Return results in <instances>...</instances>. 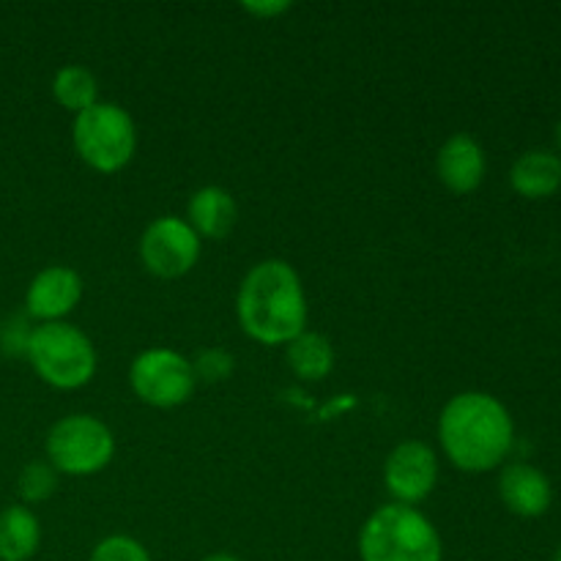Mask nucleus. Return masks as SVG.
I'll return each instance as SVG.
<instances>
[{"label":"nucleus","instance_id":"obj_4","mask_svg":"<svg viewBox=\"0 0 561 561\" xmlns=\"http://www.w3.org/2000/svg\"><path fill=\"white\" fill-rule=\"evenodd\" d=\"M36 376L55 389H80L96 373V351L82 329L66 321L33 327L25 351Z\"/></svg>","mask_w":561,"mask_h":561},{"label":"nucleus","instance_id":"obj_2","mask_svg":"<svg viewBox=\"0 0 561 561\" xmlns=\"http://www.w3.org/2000/svg\"><path fill=\"white\" fill-rule=\"evenodd\" d=\"M236 316L247 337L288 345L307 327L305 285L290 263L263 261L247 272L236 296Z\"/></svg>","mask_w":561,"mask_h":561},{"label":"nucleus","instance_id":"obj_1","mask_svg":"<svg viewBox=\"0 0 561 561\" xmlns=\"http://www.w3.org/2000/svg\"><path fill=\"white\" fill-rule=\"evenodd\" d=\"M438 442L460 471L482 474L507 460L515 444L513 416L488 392L455 394L438 416Z\"/></svg>","mask_w":561,"mask_h":561},{"label":"nucleus","instance_id":"obj_8","mask_svg":"<svg viewBox=\"0 0 561 561\" xmlns=\"http://www.w3.org/2000/svg\"><path fill=\"white\" fill-rule=\"evenodd\" d=\"M201 257V236L181 217H159L142 230L140 261L153 277L179 279Z\"/></svg>","mask_w":561,"mask_h":561},{"label":"nucleus","instance_id":"obj_5","mask_svg":"<svg viewBox=\"0 0 561 561\" xmlns=\"http://www.w3.org/2000/svg\"><path fill=\"white\" fill-rule=\"evenodd\" d=\"M75 151L96 173H118L131 162L137 148V129L131 115L115 102H96L75 115L71 126Z\"/></svg>","mask_w":561,"mask_h":561},{"label":"nucleus","instance_id":"obj_19","mask_svg":"<svg viewBox=\"0 0 561 561\" xmlns=\"http://www.w3.org/2000/svg\"><path fill=\"white\" fill-rule=\"evenodd\" d=\"M88 561H153L151 553L146 551L142 542H137L135 537L126 535H113L104 537L96 548L91 551Z\"/></svg>","mask_w":561,"mask_h":561},{"label":"nucleus","instance_id":"obj_21","mask_svg":"<svg viewBox=\"0 0 561 561\" xmlns=\"http://www.w3.org/2000/svg\"><path fill=\"white\" fill-rule=\"evenodd\" d=\"M31 332H33V327L27 323V318L11 316L9 321L0 327V348H3V354H9V356L22 354V356H25Z\"/></svg>","mask_w":561,"mask_h":561},{"label":"nucleus","instance_id":"obj_25","mask_svg":"<svg viewBox=\"0 0 561 561\" xmlns=\"http://www.w3.org/2000/svg\"><path fill=\"white\" fill-rule=\"evenodd\" d=\"M553 561H561V548L557 551V557H553Z\"/></svg>","mask_w":561,"mask_h":561},{"label":"nucleus","instance_id":"obj_17","mask_svg":"<svg viewBox=\"0 0 561 561\" xmlns=\"http://www.w3.org/2000/svg\"><path fill=\"white\" fill-rule=\"evenodd\" d=\"M53 96L60 107L80 115L82 110L93 107V104L99 102L96 77H93L85 66H64L53 80Z\"/></svg>","mask_w":561,"mask_h":561},{"label":"nucleus","instance_id":"obj_9","mask_svg":"<svg viewBox=\"0 0 561 561\" xmlns=\"http://www.w3.org/2000/svg\"><path fill=\"white\" fill-rule=\"evenodd\" d=\"M438 480V458L425 442H403L389 453L383 463V485L392 499L414 507L427 499Z\"/></svg>","mask_w":561,"mask_h":561},{"label":"nucleus","instance_id":"obj_22","mask_svg":"<svg viewBox=\"0 0 561 561\" xmlns=\"http://www.w3.org/2000/svg\"><path fill=\"white\" fill-rule=\"evenodd\" d=\"M290 9L288 0H274V3H244L247 14L257 16V20H268V16H283Z\"/></svg>","mask_w":561,"mask_h":561},{"label":"nucleus","instance_id":"obj_12","mask_svg":"<svg viewBox=\"0 0 561 561\" xmlns=\"http://www.w3.org/2000/svg\"><path fill=\"white\" fill-rule=\"evenodd\" d=\"M502 504L518 518H540L551 510L553 488L540 469L529 463H507L499 477Z\"/></svg>","mask_w":561,"mask_h":561},{"label":"nucleus","instance_id":"obj_16","mask_svg":"<svg viewBox=\"0 0 561 561\" xmlns=\"http://www.w3.org/2000/svg\"><path fill=\"white\" fill-rule=\"evenodd\" d=\"M288 365L305 381H321L332 373L334 351L327 337L316 332H301L288 343Z\"/></svg>","mask_w":561,"mask_h":561},{"label":"nucleus","instance_id":"obj_24","mask_svg":"<svg viewBox=\"0 0 561 561\" xmlns=\"http://www.w3.org/2000/svg\"><path fill=\"white\" fill-rule=\"evenodd\" d=\"M553 137H557V148L561 151V121L557 124V129H553Z\"/></svg>","mask_w":561,"mask_h":561},{"label":"nucleus","instance_id":"obj_14","mask_svg":"<svg viewBox=\"0 0 561 561\" xmlns=\"http://www.w3.org/2000/svg\"><path fill=\"white\" fill-rule=\"evenodd\" d=\"M510 186L529 201L551 197L553 192L561 190V157L546 148L526 151L524 157L515 159L513 170H510Z\"/></svg>","mask_w":561,"mask_h":561},{"label":"nucleus","instance_id":"obj_13","mask_svg":"<svg viewBox=\"0 0 561 561\" xmlns=\"http://www.w3.org/2000/svg\"><path fill=\"white\" fill-rule=\"evenodd\" d=\"M239 206L236 197L222 186H203L186 203V222L201 239H225L236 228Z\"/></svg>","mask_w":561,"mask_h":561},{"label":"nucleus","instance_id":"obj_15","mask_svg":"<svg viewBox=\"0 0 561 561\" xmlns=\"http://www.w3.org/2000/svg\"><path fill=\"white\" fill-rule=\"evenodd\" d=\"M42 526L36 515L22 504L0 513V561H27L38 551Z\"/></svg>","mask_w":561,"mask_h":561},{"label":"nucleus","instance_id":"obj_10","mask_svg":"<svg viewBox=\"0 0 561 561\" xmlns=\"http://www.w3.org/2000/svg\"><path fill=\"white\" fill-rule=\"evenodd\" d=\"M82 299V279L75 268L47 266L31 279L25 294L27 318L42 323L64 321Z\"/></svg>","mask_w":561,"mask_h":561},{"label":"nucleus","instance_id":"obj_3","mask_svg":"<svg viewBox=\"0 0 561 561\" xmlns=\"http://www.w3.org/2000/svg\"><path fill=\"white\" fill-rule=\"evenodd\" d=\"M362 561H442L438 529L427 515L405 504H387L359 531Z\"/></svg>","mask_w":561,"mask_h":561},{"label":"nucleus","instance_id":"obj_7","mask_svg":"<svg viewBox=\"0 0 561 561\" xmlns=\"http://www.w3.org/2000/svg\"><path fill=\"white\" fill-rule=\"evenodd\" d=\"M129 383L142 403L153 409H175L195 389L192 362L173 348H148L131 362Z\"/></svg>","mask_w":561,"mask_h":561},{"label":"nucleus","instance_id":"obj_18","mask_svg":"<svg viewBox=\"0 0 561 561\" xmlns=\"http://www.w3.org/2000/svg\"><path fill=\"white\" fill-rule=\"evenodd\" d=\"M16 491L25 504H42L58 491V471L53 469L44 460H33L25 469L20 471V480H16Z\"/></svg>","mask_w":561,"mask_h":561},{"label":"nucleus","instance_id":"obj_20","mask_svg":"<svg viewBox=\"0 0 561 561\" xmlns=\"http://www.w3.org/2000/svg\"><path fill=\"white\" fill-rule=\"evenodd\" d=\"M236 359L225 348H203L201 354L192 362V373H195V381L206 383H219L225 378H230L233 373Z\"/></svg>","mask_w":561,"mask_h":561},{"label":"nucleus","instance_id":"obj_6","mask_svg":"<svg viewBox=\"0 0 561 561\" xmlns=\"http://www.w3.org/2000/svg\"><path fill=\"white\" fill-rule=\"evenodd\" d=\"M115 438L102 420L91 414H69L47 433L49 466L60 474L88 477L113 460Z\"/></svg>","mask_w":561,"mask_h":561},{"label":"nucleus","instance_id":"obj_23","mask_svg":"<svg viewBox=\"0 0 561 561\" xmlns=\"http://www.w3.org/2000/svg\"><path fill=\"white\" fill-rule=\"evenodd\" d=\"M203 561H244V559L230 557V553H211V557H206Z\"/></svg>","mask_w":561,"mask_h":561},{"label":"nucleus","instance_id":"obj_11","mask_svg":"<svg viewBox=\"0 0 561 561\" xmlns=\"http://www.w3.org/2000/svg\"><path fill=\"white\" fill-rule=\"evenodd\" d=\"M488 159L480 142L471 135H453L436 153V173L442 184L455 195H469L485 181Z\"/></svg>","mask_w":561,"mask_h":561}]
</instances>
